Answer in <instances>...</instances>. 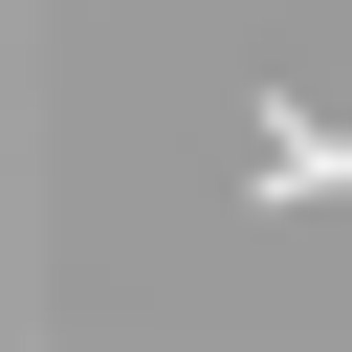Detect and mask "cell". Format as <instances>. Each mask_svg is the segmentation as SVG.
Listing matches in <instances>:
<instances>
[{"instance_id":"cell-1","label":"cell","mask_w":352,"mask_h":352,"mask_svg":"<svg viewBox=\"0 0 352 352\" xmlns=\"http://www.w3.org/2000/svg\"><path fill=\"white\" fill-rule=\"evenodd\" d=\"M242 176H264V198H330V176H352V132H330V110H264V132H242Z\"/></svg>"}]
</instances>
